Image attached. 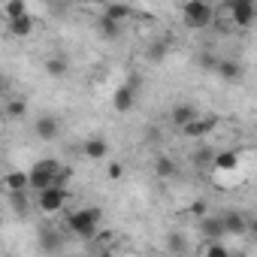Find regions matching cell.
Listing matches in <instances>:
<instances>
[{"label":"cell","mask_w":257,"mask_h":257,"mask_svg":"<svg viewBox=\"0 0 257 257\" xmlns=\"http://www.w3.org/2000/svg\"><path fill=\"white\" fill-rule=\"evenodd\" d=\"M127 88H131L134 94H140V88L146 85V79H143V73H131V76H127V82H124Z\"/></svg>","instance_id":"cell-31"},{"label":"cell","mask_w":257,"mask_h":257,"mask_svg":"<svg viewBox=\"0 0 257 257\" xmlns=\"http://www.w3.org/2000/svg\"><path fill=\"white\" fill-rule=\"evenodd\" d=\"M242 64L239 61H233V58H221V64H218V76L221 79H227V82H239L242 79Z\"/></svg>","instance_id":"cell-14"},{"label":"cell","mask_w":257,"mask_h":257,"mask_svg":"<svg viewBox=\"0 0 257 257\" xmlns=\"http://www.w3.org/2000/svg\"><path fill=\"white\" fill-rule=\"evenodd\" d=\"M221 218H224V227H227V236H245V233H248V224H251V215H242V212H236V209H230V212H224Z\"/></svg>","instance_id":"cell-6"},{"label":"cell","mask_w":257,"mask_h":257,"mask_svg":"<svg viewBox=\"0 0 257 257\" xmlns=\"http://www.w3.org/2000/svg\"><path fill=\"white\" fill-rule=\"evenodd\" d=\"M167 251H170V257H185L188 254V236L179 230L167 233Z\"/></svg>","instance_id":"cell-15"},{"label":"cell","mask_w":257,"mask_h":257,"mask_svg":"<svg viewBox=\"0 0 257 257\" xmlns=\"http://www.w3.org/2000/svg\"><path fill=\"white\" fill-rule=\"evenodd\" d=\"M182 16H185V25L194 28V31H203L215 22V10L209 4H203V0H191V4L182 7Z\"/></svg>","instance_id":"cell-3"},{"label":"cell","mask_w":257,"mask_h":257,"mask_svg":"<svg viewBox=\"0 0 257 257\" xmlns=\"http://www.w3.org/2000/svg\"><path fill=\"white\" fill-rule=\"evenodd\" d=\"M218 127V115H203V118H197L194 124H188L185 127V137H194V140H200V137H206V134H212Z\"/></svg>","instance_id":"cell-10"},{"label":"cell","mask_w":257,"mask_h":257,"mask_svg":"<svg viewBox=\"0 0 257 257\" xmlns=\"http://www.w3.org/2000/svg\"><path fill=\"white\" fill-rule=\"evenodd\" d=\"M67 197H70V194H67V188H49V191L37 194V206H40V212L55 215V212H61V209H64Z\"/></svg>","instance_id":"cell-4"},{"label":"cell","mask_w":257,"mask_h":257,"mask_svg":"<svg viewBox=\"0 0 257 257\" xmlns=\"http://www.w3.org/2000/svg\"><path fill=\"white\" fill-rule=\"evenodd\" d=\"M82 152H85V158H91V161H100V158H106L109 146H106V140H100V137H91V140L82 146Z\"/></svg>","instance_id":"cell-16"},{"label":"cell","mask_w":257,"mask_h":257,"mask_svg":"<svg viewBox=\"0 0 257 257\" xmlns=\"http://www.w3.org/2000/svg\"><path fill=\"white\" fill-rule=\"evenodd\" d=\"M131 13H134V10L127 7V4H106V7H103V16H106L109 22H115V25H124V19L131 16Z\"/></svg>","instance_id":"cell-17"},{"label":"cell","mask_w":257,"mask_h":257,"mask_svg":"<svg viewBox=\"0 0 257 257\" xmlns=\"http://www.w3.org/2000/svg\"><path fill=\"white\" fill-rule=\"evenodd\" d=\"M170 49H173V37H161V40H155V43L149 46L146 58H149V61H155V64H161V61L170 55Z\"/></svg>","instance_id":"cell-13"},{"label":"cell","mask_w":257,"mask_h":257,"mask_svg":"<svg viewBox=\"0 0 257 257\" xmlns=\"http://www.w3.org/2000/svg\"><path fill=\"white\" fill-rule=\"evenodd\" d=\"M7 28H10L13 37H28L34 31V22H31V16H25V19H16V22H7Z\"/></svg>","instance_id":"cell-23"},{"label":"cell","mask_w":257,"mask_h":257,"mask_svg":"<svg viewBox=\"0 0 257 257\" xmlns=\"http://www.w3.org/2000/svg\"><path fill=\"white\" fill-rule=\"evenodd\" d=\"M10 206L16 209V215H28L31 212V200H28V191H22V194H10Z\"/></svg>","instance_id":"cell-26"},{"label":"cell","mask_w":257,"mask_h":257,"mask_svg":"<svg viewBox=\"0 0 257 257\" xmlns=\"http://www.w3.org/2000/svg\"><path fill=\"white\" fill-rule=\"evenodd\" d=\"M73 179V167H61L55 176V188H67V182Z\"/></svg>","instance_id":"cell-29"},{"label":"cell","mask_w":257,"mask_h":257,"mask_svg":"<svg viewBox=\"0 0 257 257\" xmlns=\"http://www.w3.org/2000/svg\"><path fill=\"white\" fill-rule=\"evenodd\" d=\"M34 134H37L43 143H52V140H58V134H61V124H58L55 115H43V118L34 121Z\"/></svg>","instance_id":"cell-7"},{"label":"cell","mask_w":257,"mask_h":257,"mask_svg":"<svg viewBox=\"0 0 257 257\" xmlns=\"http://www.w3.org/2000/svg\"><path fill=\"white\" fill-rule=\"evenodd\" d=\"M239 167V155L236 152H218L215 155V170H236Z\"/></svg>","instance_id":"cell-25"},{"label":"cell","mask_w":257,"mask_h":257,"mask_svg":"<svg viewBox=\"0 0 257 257\" xmlns=\"http://www.w3.org/2000/svg\"><path fill=\"white\" fill-rule=\"evenodd\" d=\"M7 115H10V118H25V115H28V103H25L22 97L7 100Z\"/></svg>","instance_id":"cell-27"},{"label":"cell","mask_w":257,"mask_h":257,"mask_svg":"<svg viewBox=\"0 0 257 257\" xmlns=\"http://www.w3.org/2000/svg\"><path fill=\"white\" fill-rule=\"evenodd\" d=\"M200 233H203L209 242H221V236H227L224 218H221V215H206V218L200 221Z\"/></svg>","instance_id":"cell-9"},{"label":"cell","mask_w":257,"mask_h":257,"mask_svg":"<svg viewBox=\"0 0 257 257\" xmlns=\"http://www.w3.org/2000/svg\"><path fill=\"white\" fill-rule=\"evenodd\" d=\"M4 188H7V194H22V191H31V176H28V173H7Z\"/></svg>","instance_id":"cell-12"},{"label":"cell","mask_w":257,"mask_h":257,"mask_svg":"<svg viewBox=\"0 0 257 257\" xmlns=\"http://www.w3.org/2000/svg\"><path fill=\"white\" fill-rule=\"evenodd\" d=\"M176 170H179V164H176L173 158H167V155H161V158L155 161V176H158V179H173Z\"/></svg>","instance_id":"cell-20"},{"label":"cell","mask_w":257,"mask_h":257,"mask_svg":"<svg viewBox=\"0 0 257 257\" xmlns=\"http://www.w3.org/2000/svg\"><path fill=\"white\" fill-rule=\"evenodd\" d=\"M233 257H248V254H233Z\"/></svg>","instance_id":"cell-35"},{"label":"cell","mask_w":257,"mask_h":257,"mask_svg":"<svg viewBox=\"0 0 257 257\" xmlns=\"http://www.w3.org/2000/svg\"><path fill=\"white\" fill-rule=\"evenodd\" d=\"M134 103H137V94L127 88V85L115 88V94H112V106H115V112H131Z\"/></svg>","instance_id":"cell-11"},{"label":"cell","mask_w":257,"mask_h":257,"mask_svg":"<svg viewBox=\"0 0 257 257\" xmlns=\"http://www.w3.org/2000/svg\"><path fill=\"white\" fill-rule=\"evenodd\" d=\"M40 248H43V251H49V254H52V251H58V248H61V233H58V230L43 227V230H40Z\"/></svg>","instance_id":"cell-21"},{"label":"cell","mask_w":257,"mask_h":257,"mask_svg":"<svg viewBox=\"0 0 257 257\" xmlns=\"http://www.w3.org/2000/svg\"><path fill=\"white\" fill-rule=\"evenodd\" d=\"M248 233H251V236L257 239V218H251V224H248Z\"/></svg>","instance_id":"cell-34"},{"label":"cell","mask_w":257,"mask_h":257,"mask_svg":"<svg viewBox=\"0 0 257 257\" xmlns=\"http://www.w3.org/2000/svg\"><path fill=\"white\" fill-rule=\"evenodd\" d=\"M218 64H221V58H218L212 49H200V52H197V67H200V70L218 73Z\"/></svg>","instance_id":"cell-18"},{"label":"cell","mask_w":257,"mask_h":257,"mask_svg":"<svg viewBox=\"0 0 257 257\" xmlns=\"http://www.w3.org/2000/svg\"><path fill=\"white\" fill-rule=\"evenodd\" d=\"M188 212H191L194 218H200V221H203V218H206V203H194V206H191Z\"/></svg>","instance_id":"cell-33"},{"label":"cell","mask_w":257,"mask_h":257,"mask_svg":"<svg viewBox=\"0 0 257 257\" xmlns=\"http://www.w3.org/2000/svg\"><path fill=\"white\" fill-rule=\"evenodd\" d=\"M197 118H200V112H197V106H191V103H179V106L170 112V124L179 127V131H185V127L194 124Z\"/></svg>","instance_id":"cell-8"},{"label":"cell","mask_w":257,"mask_h":257,"mask_svg":"<svg viewBox=\"0 0 257 257\" xmlns=\"http://www.w3.org/2000/svg\"><path fill=\"white\" fill-rule=\"evenodd\" d=\"M124 176V164L121 161H112L109 164V179H121Z\"/></svg>","instance_id":"cell-32"},{"label":"cell","mask_w":257,"mask_h":257,"mask_svg":"<svg viewBox=\"0 0 257 257\" xmlns=\"http://www.w3.org/2000/svg\"><path fill=\"white\" fill-rule=\"evenodd\" d=\"M206 257H233V254H227V248L221 242H209L206 245Z\"/></svg>","instance_id":"cell-30"},{"label":"cell","mask_w":257,"mask_h":257,"mask_svg":"<svg viewBox=\"0 0 257 257\" xmlns=\"http://www.w3.org/2000/svg\"><path fill=\"white\" fill-rule=\"evenodd\" d=\"M97 31L106 37V40H118L121 37V25H115V22H109L106 16H100L97 19Z\"/></svg>","instance_id":"cell-24"},{"label":"cell","mask_w":257,"mask_h":257,"mask_svg":"<svg viewBox=\"0 0 257 257\" xmlns=\"http://www.w3.org/2000/svg\"><path fill=\"white\" fill-rule=\"evenodd\" d=\"M191 161H194V167H203V170L212 167L215 170V152L212 149H200L197 155H191Z\"/></svg>","instance_id":"cell-28"},{"label":"cell","mask_w":257,"mask_h":257,"mask_svg":"<svg viewBox=\"0 0 257 257\" xmlns=\"http://www.w3.org/2000/svg\"><path fill=\"white\" fill-rule=\"evenodd\" d=\"M257 19V7L251 4V0H233L230 4V22L239 25V28H251Z\"/></svg>","instance_id":"cell-5"},{"label":"cell","mask_w":257,"mask_h":257,"mask_svg":"<svg viewBox=\"0 0 257 257\" xmlns=\"http://www.w3.org/2000/svg\"><path fill=\"white\" fill-rule=\"evenodd\" d=\"M100 218H103V212L100 209H76V212H70L67 215V227H70V233H76L79 239H97L100 233H97V224H100Z\"/></svg>","instance_id":"cell-1"},{"label":"cell","mask_w":257,"mask_h":257,"mask_svg":"<svg viewBox=\"0 0 257 257\" xmlns=\"http://www.w3.org/2000/svg\"><path fill=\"white\" fill-rule=\"evenodd\" d=\"M58 170H61V164L55 161V158H49V161H37L34 167H31V191H37V194H43V191H49V188H55V176H58Z\"/></svg>","instance_id":"cell-2"},{"label":"cell","mask_w":257,"mask_h":257,"mask_svg":"<svg viewBox=\"0 0 257 257\" xmlns=\"http://www.w3.org/2000/svg\"><path fill=\"white\" fill-rule=\"evenodd\" d=\"M7 16V22H16V19H25L28 16V7H25V0H10V4H4V10H0Z\"/></svg>","instance_id":"cell-22"},{"label":"cell","mask_w":257,"mask_h":257,"mask_svg":"<svg viewBox=\"0 0 257 257\" xmlns=\"http://www.w3.org/2000/svg\"><path fill=\"white\" fill-rule=\"evenodd\" d=\"M67 70H70V64H67V58H64V55H55V58H49V61H46V73H49L52 79H64V76H67Z\"/></svg>","instance_id":"cell-19"}]
</instances>
